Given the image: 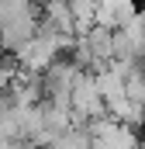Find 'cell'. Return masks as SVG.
I'll return each instance as SVG.
<instances>
[{"label":"cell","instance_id":"cell-1","mask_svg":"<svg viewBox=\"0 0 145 149\" xmlns=\"http://www.w3.org/2000/svg\"><path fill=\"white\" fill-rule=\"evenodd\" d=\"M93 149H135L131 125H121L114 118H100L93 125Z\"/></svg>","mask_w":145,"mask_h":149}]
</instances>
